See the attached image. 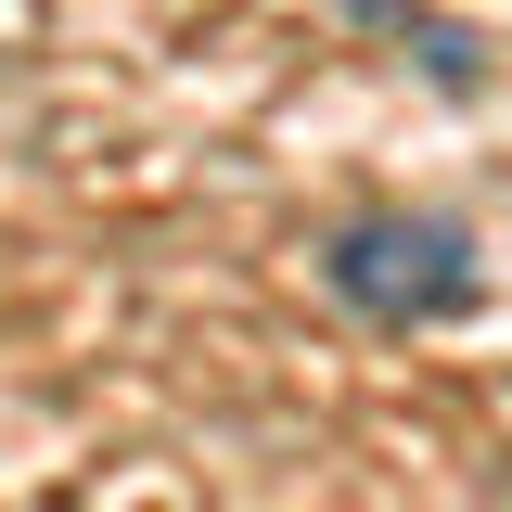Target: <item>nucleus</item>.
<instances>
[{
	"label": "nucleus",
	"instance_id": "nucleus-1",
	"mask_svg": "<svg viewBox=\"0 0 512 512\" xmlns=\"http://www.w3.org/2000/svg\"><path fill=\"white\" fill-rule=\"evenodd\" d=\"M320 269H333V295H346L359 320H384V333L448 320L461 295H474V244H461L448 218H346Z\"/></svg>",
	"mask_w": 512,
	"mask_h": 512
}]
</instances>
